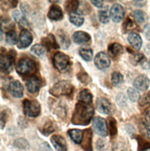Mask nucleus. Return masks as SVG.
<instances>
[{
  "mask_svg": "<svg viewBox=\"0 0 150 151\" xmlns=\"http://www.w3.org/2000/svg\"><path fill=\"white\" fill-rule=\"evenodd\" d=\"M95 109L92 104L78 102L71 117V123L75 125H87L94 119Z\"/></svg>",
  "mask_w": 150,
  "mask_h": 151,
  "instance_id": "1",
  "label": "nucleus"
},
{
  "mask_svg": "<svg viewBox=\"0 0 150 151\" xmlns=\"http://www.w3.org/2000/svg\"><path fill=\"white\" fill-rule=\"evenodd\" d=\"M36 69V62L29 57L22 58L16 66L17 73L22 76H31L35 73Z\"/></svg>",
  "mask_w": 150,
  "mask_h": 151,
  "instance_id": "2",
  "label": "nucleus"
},
{
  "mask_svg": "<svg viewBox=\"0 0 150 151\" xmlns=\"http://www.w3.org/2000/svg\"><path fill=\"white\" fill-rule=\"evenodd\" d=\"M73 92V86L68 81H60L49 89V93L54 96H70Z\"/></svg>",
  "mask_w": 150,
  "mask_h": 151,
  "instance_id": "3",
  "label": "nucleus"
},
{
  "mask_svg": "<svg viewBox=\"0 0 150 151\" xmlns=\"http://www.w3.org/2000/svg\"><path fill=\"white\" fill-rule=\"evenodd\" d=\"M53 63L55 68L60 73H65L70 67V58L66 54L57 52L53 57Z\"/></svg>",
  "mask_w": 150,
  "mask_h": 151,
  "instance_id": "4",
  "label": "nucleus"
},
{
  "mask_svg": "<svg viewBox=\"0 0 150 151\" xmlns=\"http://www.w3.org/2000/svg\"><path fill=\"white\" fill-rule=\"evenodd\" d=\"M23 111L26 116L34 118L40 114L41 106L36 100L25 99L23 101Z\"/></svg>",
  "mask_w": 150,
  "mask_h": 151,
  "instance_id": "5",
  "label": "nucleus"
},
{
  "mask_svg": "<svg viewBox=\"0 0 150 151\" xmlns=\"http://www.w3.org/2000/svg\"><path fill=\"white\" fill-rule=\"evenodd\" d=\"M92 122H93V128L97 134L102 137H105L108 135V131L107 126V122L105 119L100 117H95Z\"/></svg>",
  "mask_w": 150,
  "mask_h": 151,
  "instance_id": "6",
  "label": "nucleus"
},
{
  "mask_svg": "<svg viewBox=\"0 0 150 151\" xmlns=\"http://www.w3.org/2000/svg\"><path fill=\"white\" fill-rule=\"evenodd\" d=\"M15 56L12 55L10 51L9 54H2L0 57V68L2 73H9L13 68V61H14Z\"/></svg>",
  "mask_w": 150,
  "mask_h": 151,
  "instance_id": "7",
  "label": "nucleus"
},
{
  "mask_svg": "<svg viewBox=\"0 0 150 151\" xmlns=\"http://www.w3.org/2000/svg\"><path fill=\"white\" fill-rule=\"evenodd\" d=\"M32 42V35L31 32H29L27 29H22L21 34H19V41H18V47L19 49H24L28 47Z\"/></svg>",
  "mask_w": 150,
  "mask_h": 151,
  "instance_id": "8",
  "label": "nucleus"
},
{
  "mask_svg": "<svg viewBox=\"0 0 150 151\" xmlns=\"http://www.w3.org/2000/svg\"><path fill=\"white\" fill-rule=\"evenodd\" d=\"M8 90L9 92V94L16 98H21L23 96V86H22V84L19 83V81L11 80L9 83Z\"/></svg>",
  "mask_w": 150,
  "mask_h": 151,
  "instance_id": "9",
  "label": "nucleus"
},
{
  "mask_svg": "<svg viewBox=\"0 0 150 151\" xmlns=\"http://www.w3.org/2000/svg\"><path fill=\"white\" fill-rule=\"evenodd\" d=\"M95 64L99 70H106L110 66V60L105 52H99L95 57Z\"/></svg>",
  "mask_w": 150,
  "mask_h": 151,
  "instance_id": "10",
  "label": "nucleus"
},
{
  "mask_svg": "<svg viewBox=\"0 0 150 151\" xmlns=\"http://www.w3.org/2000/svg\"><path fill=\"white\" fill-rule=\"evenodd\" d=\"M95 108L96 109L101 113L104 114H109L111 112L112 105L108 101V99L105 97H98L95 102Z\"/></svg>",
  "mask_w": 150,
  "mask_h": 151,
  "instance_id": "11",
  "label": "nucleus"
},
{
  "mask_svg": "<svg viewBox=\"0 0 150 151\" xmlns=\"http://www.w3.org/2000/svg\"><path fill=\"white\" fill-rule=\"evenodd\" d=\"M110 16L114 22H120L124 17V9L121 4L116 3L110 9Z\"/></svg>",
  "mask_w": 150,
  "mask_h": 151,
  "instance_id": "12",
  "label": "nucleus"
},
{
  "mask_svg": "<svg viewBox=\"0 0 150 151\" xmlns=\"http://www.w3.org/2000/svg\"><path fill=\"white\" fill-rule=\"evenodd\" d=\"M92 138H93V131L91 129L83 130V140L81 143L82 148L83 150H85V151H92L93 150Z\"/></svg>",
  "mask_w": 150,
  "mask_h": 151,
  "instance_id": "13",
  "label": "nucleus"
},
{
  "mask_svg": "<svg viewBox=\"0 0 150 151\" xmlns=\"http://www.w3.org/2000/svg\"><path fill=\"white\" fill-rule=\"evenodd\" d=\"M51 143L57 151H67V142L60 134H55L51 137Z\"/></svg>",
  "mask_w": 150,
  "mask_h": 151,
  "instance_id": "14",
  "label": "nucleus"
},
{
  "mask_svg": "<svg viewBox=\"0 0 150 151\" xmlns=\"http://www.w3.org/2000/svg\"><path fill=\"white\" fill-rule=\"evenodd\" d=\"M26 87L29 93L34 95L37 94L39 90L41 88V81L40 79L35 77V76H32L30 77L27 82H26Z\"/></svg>",
  "mask_w": 150,
  "mask_h": 151,
  "instance_id": "15",
  "label": "nucleus"
},
{
  "mask_svg": "<svg viewBox=\"0 0 150 151\" xmlns=\"http://www.w3.org/2000/svg\"><path fill=\"white\" fill-rule=\"evenodd\" d=\"M56 128H57V126H56L55 122L50 119H44L42 122L40 127H39L40 132L44 135H49L50 134L55 132Z\"/></svg>",
  "mask_w": 150,
  "mask_h": 151,
  "instance_id": "16",
  "label": "nucleus"
},
{
  "mask_svg": "<svg viewBox=\"0 0 150 151\" xmlns=\"http://www.w3.org/2000/svg\"><path fill=\"white\" fill-rule=\"evenodd\" d=\"M150 81L147 78V76L142 74L139 75L137 78L133 81V85L136 89H138L139 91H146L147 88L149 87Z\"/></svg>",
  "mask_w": 150,
  "mask_h": 151,
  "instance_id": "17",
  "label": "nucleus"
},
{
  "mask_svg": "<svg viewBox=\"0 0 150 151\" xmlns=\"http://www.w3.org/2000/svg\"><path fill=\"white\" fill-rule=\"evenodd\" d=\"M47 16L52 21H60L63 18V11L60 6L53 5V6H51V8L49 9Z\"/></svg>",
  "mask_w": 150,
  "mask_h": 151,
  "instance_id": "18",
  "label": "nucleus"
},
{
  "mask_svg": "<svg viewBox=\"0 0 150 151\" xmlns=\"http://www.w3.org/2000/svg\"><path fill=\"white\" fill-rule=\"evenodd\" d=\"M72 40L76 44H86L91 41V36L87 32L79 31V32H75L73 34Z\"/></svg>",
  "mask_w": 150,
  "mask_h": 151,
  "instance_id": "19",
  "label": "nucleus"
},
{
  "mask_svg": "<svg viewBox=\"0 0 150 151\" xmlns=\"http://www.w3.org/2000/svg\"><path fill=\"white\" fill-rule=\"evenodd\" d=\"M128 42L135 50H139L142 47V38L136 32H131L128 35Z\"/></svg>",
  "mask_w": 150,
  "mask_h": 151,
  "instance_id": "20",
  "label": "nucleus"
},
{
  "mask_svg": "<svg viewBox=\"0 0 150 151\" xmlns=\"http://www.w3.org/2000/svg\"><path fill=\"white\" fill-rule=\"evenodd\" d=\"M43 45L47 48H51V49H57L58 45L57 43L56 37L53 35H48L47 36H45L42 39Z\"/></svg>",
  "mask_w": 150,
  "mask_h": 151,
  "instance_id": "21",
  "label": "nucleus"
},
{
  "mask_svg": "<svg viewBox=\"0 0 150 151\" xmlns=\"http://www.w3.org/2000/svg\"><path fill=\"white\" fill-rule=\"evenodd\" d=\"M68 134L70 137V139L75 144H77V145H81L82 140H83V131H81L79 129H70L68 131Z\"/></svg>",
  "mask_w": 150,
  "mask_h": 151,
  "instance_id": "22",
  "label": "nucleus"
},
{
  "mask_svg": "<svg viewBox=\"0 0 150 151\" xmlns=\"http://www.w3.org/2000/svg\"><path fill=\"white\" fill-rule=\"evenodd\" d=\"M93 96L88 89L82 90L79 95H78V102L85 103V104H92Z\"/></svg>",
  "mask_w": 150,
  "mask_h": 151,
  "instance_id": "23",
  "label": "nucleus"
},
{
  "mask_svg": "<svg viewBox=\"0 0 150 151\" xmlns=\"http://www.w3.org/2000/svg\"><path fill=\"white\" fill-rule=\"evenodd\" d=\"M108 52H109L110 56L118 57L123 52V47L118 43H113L108 45Z\"/></svg>",
  "mask_w": 150,
  "mask_h": 151,
  "instance_id": "24",
  "label": "nucleus"
},
{
  "mask_svg": "<svg viewBox=\"0 0 150 151\" xmlns=\"http://www.w3.org/2000/svg\"><path fill=\"white\" fill-rule=\"evenodd\" d=\"M108 134L111 138H115L117 135V122L114 118L110 117L108 119Z\"/></svg>",
  "mask_w": 150,
  "mask_h": 151,
  "instance_id": "25",
  "label": "nucleus"
},
{
  "mask_svg": "<svg viewBox=\"0 0 150 151\" xmlns=\"http://www.w3.org/2000/svg\"><path fill=\"white\" fill-rule=\"evenodd\" d=\"M79 54L85 61H91L93 60V50L91 48L83 47L79 50Z\"/></svg>",
  "mask_w": 150,
  "mask_h": 151,
  "instance_id": "26",
  "label": "nucleus"
},
{
  "mask_svg": "<svg viewBox=\"0 0 150 151\" xmlns=\"http://www.w3.org/2000/svg\"><path fill=\"white\" fill-rule=\"evenodd\" d=\"M12 17H13V19H14L19 24H21L22 26H25L26 24H27V21H26V19H25L24 15L22 14V11L14 10V11H13V13H12Z\"/></svg>",
  "mask_w": 150,
  "mask_h": 151,
  "instance_id": "27",
  "label": "nucleus"
},
{
  "mask_svg": "<svg viewBox=\"0 0 150 151\" xmlns=\"http://www.w3.org/2000/svg\"><path fill=\"white\" fill-rule=\"evenodd\" d=\"M80 6V2L79 1H75V0H72V1H67L66 2V6H65V9L66 10L72 14V13H75V11L78 10V8Z\"/></svg>",
  "mask_w": 150,
  "mask_h": 151,
  "instance_id": "28",
  "label": "nucleus"
},
{
  "mask_svg": "<svg viewBox=\"0 0 150 151\" xmlns=\"http://www.w3.org/2000/svg\"><path fill=\"white\" fill-rule=\"evenodd\" d=\"M70 22L72 24H74L75 26H82L84 22V19L80 14L72 13V14L70 15Z\"/></svg>",
  "mask_w": 150,
  "mask_h": 151,
  "instance_id": "29",
  "label": "nucleus"
},
{
  "mask_svg": "<svg viewBox=\"0 0 150 151\" xmlns=\"http://www.w3.org/2000/svg\"><path fill=\"white\" fill-rule=\"evenodd\" d=\"M6 41L9 45H13L17 43V34L14 30H9L6 34Z\"/></svg>",
  "mask_w": 150,
  "mask_h": 151,
  "instance_id": "30",
  "label": "nucleus"
},
{
  "mask_svg": "<svg viewBox=\"0 0 150 151\" xmlns=\"http://www.w3.org/2000/svg\"><path fill=\"white\" fill-rule=\"evenodd\" d=\"M31 51L34 53V55L38 56V57H44L45 55V53H47V51H45V47H44L43 45H34V47H32Z\"/></svg>",
  "mask_w": 150,
  "mask_h": 151,
  "instance_id": "31",
  "label": "nucleus"
},
{
  "mask_svg": "<svg viewBox=\"0 0 150 151\" xmlns=\"http://www.w3.org/2000/svg\"><path fill=\"white\" fill-rule=\"evenodd\" d=\"M144 127L146 135L150 138V108L146 109L144 117Z\"/></svg>",
  "mask_w": 150,
  "mask_h": 151,
  "instance_id": "32",
  "label": "nucleus"
},
{
  "mask_svg": "<svg viewBox=\"0 0 150 151\" xmlns=\"http://www.w3.org/2000/svg\"><path fill=\"white\" fill-rule=\"evenodd\" d=\"M133 17L137 23H143L146 21V13L143 12L142 10H134L133 12Z\"/></svg>",
  "mask_w": 150,
  "mask_h": 151,
  "instance_id": "33",
  "label": "nucleus"
},
{
  "mask_svg": "<svg viewBox=\"0 0 150 151\" xmlns=\"http://www.w3.org/2000/svg\"><path fill=\"white\" fill-rule=\"evenodd\" d=\"M14 146L17 148L19 149H23V150H27L29 149V143L27 140H25L24 138H18L14 141Z\"/></svg>",
  "mask_w": 150,
  "mask_h": 151,
  "instance_id": "34",
  "label": "nucleus"
},
{
  "mask_svg": "<svg viewBox=\"0 0 150 151\" xmlns=\"http://www.w3.org/2000/svg\"><path fill=\"white\" fill-rule=\"evenodd\" d=\"M127 94H128L129 98L133 102H136V101L139 100L140 94H139V92L136 90V89H134V88H129L128 91H127Z\"/></svg>",
  "mask_w": 150,
  "mask_h": 151,
  "instance_id": "35",
  "label": "nucleus"
},
{
  "mask_svg": "<svg viewBox=\"0 0 150 151\" xmlns=\"http://www.w3.org/2000/svg\"><path fill=\"white\" fill-rule=\"evenodd\" d=\"M112 151H130L125 143L122 141H117L112 147Z\"/></svg>",
  "mask_w": 150,
  "mask_h": 151,
  "instance_id": "36",
  "label": "nucleus"
},
{
  "mask_svg": "<svg viewBox=\"0 0 150 151\" xmlns=\"http://www.w3.org/2000/svg\"><path fill=\"white\" fill-rule=\"evenodd\" d=\"M77 78L81 83H84V84H88L91 82V78L90 76L85 73V71L81 70L79 73L77 74Z\"/></svg>",
  "mask_w": 150,
  "mask_h": 151,
  "instance_id": "37",
  "label": "nucleus"
},
{
  "mask_svg": "<svg viewBox=\"0 0 150 151\" xmlns=\"http://www.w3.org/2000/svg\"><path fill=\"white\" fill-rule=\"evenodd\" d=\"M98 19L102 23H108L109 21V15L108 9H103L98 12Z\"/></svg>",
  "mask_w": 150,
  "mask_h": 151,
  "instance_id": "38",
  "label": "nucleus"
},
{
  "mask_svg": "<svg viewBox=\"0 0 150 151\" xmlns=\"http://www.w3.org/2000/svg\"><path fill=\"white\" fill-rule=\"evenodd\" d=\"M111 82L114 85H118L123 82V76L120 73H113L111 75Z\"/></svg>",
  "mask_w": 150,
  "mask_h": 151,
  "instance_id": "39",
  "label": "nucleus"
},
{
  "mask_svg": "<svg viewBox=\"0 0 150 151\" xmlns=\"http://www.w3.org/2000/svg\"><path fill=\"white\" fill-rule=\"evenodd\" d=\"M96 148L98 150H105L107 147V142L104 140L103 138H99L96 141V145H95Z\"/></svg>",
  "mask_w": 150,
  "mask_h": 151,
  "instance_id": "40",
  "label": "nucleus"
},
{
  "mask_svg": "<svg viewBox=\"0 0 150 151\" xmlns=\"http://www.w3.org/2000/svg\"><path fill=\"white\" fill-rule=\"evenodd\" d=\"M60 43L64 47H68L70 45V40H69V38L66 35H64V34L60 35Z\"/></svg>",
  "mask_w": 150,
  "mask_h": 151,
  "instance_id": "41",
  "label": "nucleus"
},
{
  "mask_svg": "<svg viewBox=\"0 0 150 151\" xmlns=\"http://www.w3.org/2000/svg\"><path fill=\"white\" fill-rule=\"evenodd\" d=\"M143 60H144V57H143L142 54H135L131 58L133 64H134V65H136L137 63H141Z\"/></svg>",
  "mask_w": 150,
  "mask_h": 151,
  "instance_id": "42",
  "label": "nucleus"
},
{
  "mask_svg": "<svg viewBox=\"0 0 150 151\" xmlns=\"http://www.w3.org/2000/svg\"><path fill=\"white\" fill-rule=\"evenodd\" d=\"M139 151H150V142L140 143Z\"/></svg>",
  "mask_w": 150,
  "mask_h": 151,
  "instance_id": "43",
  "label": "nucleus"
},
{
  "mask_svg": "<svg viewBox=\"0 0 150 151\" xmlns=\"http://www.w3.org/2000/svg\"><path fill=\"white\" fill-rule=\"evenodd\" d=\"M140 105L141 106H143V105H149L150 106V92H148V93L142 98V100L140 101Z\"/></svg>",
  "mask_w": 150,
  "mask_h": 151,
  "instance_id": "44",
  "label": "nucleus"
},
{
  "mask_svg": "<svg viewBox=\"0 0 150 151\" xmlns=\"http://www.w3.org/2000/svg\"><path fill=\"white\" fill-rule=\"evenodd\" d=\"M132 28H133V22L131 21V19L128 18L125 21L124 24H123V29H124V31H128V30L132 29Z\"/></svg>",
  "mask_w": 150,
  "mask_h": 151,
  "instance_id": "45",
  "label": "nucleus"
},
{
  "mask_svg": "<svg viewBox=\"0 0 150 151\" xmlns=\"http://www.w3.org/2000/svg\"><path fill=\"white\" fill-rule=\"evenodd\" d=\"M121 99L120 98V96H117V102H118L120 106H123V105L126 104V97L123 94H121Z\"/></svg>",
  "mask_w": 150,
  "mask_h": 151,
  "instance_id": "46",
  "label": "nucleus"
},
{
  "mask_svg": "<svg viewBox=\"0 0 150 151\" xmlns=\"http://www.w3.org/2000/svg\"><path fill=\"white\" fill-rule=\"evenodd\" d=\"M144 32H145V35H146V39L148 41H150V24L146 25V27L144 29Z\"/></svg>",
  "mask_w": 150,
  "mask_h": 151,
  "instance_id": "47",
  "label": "nucleus"
},
{
  "mask_svg": "<svg viewBox=\"0 0 150 151\" xmlns=\"http://www.w3.org/2000/svg\"><path fill=\"white\" fill-rule=\"evenodd\" d=\"M6 113L2 112V113H1V129H4V127H5L6 121Z\"/></svg>",
  "mask_w": 150,
  "mask_h": 151,
  "instance_id": "48",
  "label": "nucleus"
},
{
  "mask_svg": "<svg viewBox=\"0 0 150 151\" xmlns=\"http://www.w3.org/2000/svg\"><path fill=\"white\" fill-rule=\"evenodd\" d=\"M94 6H97V8H102L103 6V1H96V0H93V1H91Z\"/></svg>",
  "mask_w": 150,
  "mask_h": 151,
  "instance_id": "49",
  "label": "nucleus"
},
{
  "mask_svg": "<svg viewBox=\"0 0 150 151\" xmlns=\"http://www.w3.org/2000/svg\"><path fill=\"white\" fill-rule=\"evenodd\" d=\"M133 3H135L134 4L135 6H145V4H146L145 1H134Z\"/></svg>",
  "mask_w": 150,
  "mask_h": 151,
  "instance_id": "50",
  "label": "nucleus"
}]
</instances>
